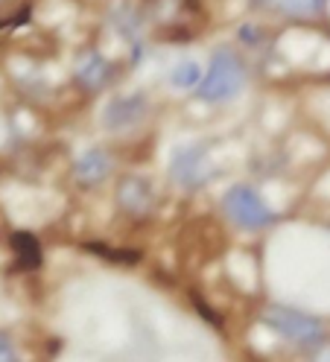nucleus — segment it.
I'll list each match as a JSON object with an SVG mask.
<instances>
[{
  "label": "nucleus",
  "instance_id": "nucleus-10",
  "mask_svg": "<svg viewBox=\"0 0 330 362\" xmlns=\"http://www.w3.org/2000/svg\"><path fill=\"white\" fill-rule=\"evenodd\" d=\"M170 82L179 88V90H190L202 82V71H199V64H196L193 59H184L172 67V74H170Z\"/></svg>",
  "mask_w": 330,
  "mask_h": 362
},
{
  "label": "nucleus",
  "instance_id": "nucleus-9",
  "mask_svg": "<svg viewBox=\"0 0 330 362\" xmlns=\"http://www.w3.org/2000/svg\"><path fill=\"white\" fill-rule=\"evenodd\" d=\"M12 248H15V255L20 260V266H27V269H35L41 263V248H38V240L27 231H18L12 234Z\"/></svg>",
  "mask_w": 330,
  "mask_h": 362
},
{
  "label": "nucleus",
  "instance_id": "nucleus-8",
  "mask_svg": "<svg viewBox=\"0 0 330 362\" xmlns=\"http://www.w3.org/2000/svg\"><path fill=\"white\" fill-rule=\"evenodd\" d=\"M108 76H112V64H108L97 50L88 53L79 64H76V79L88 88H100L108 82Z\"/></svg>",
  "mask_w": 330,
  "mask_h": 362
},
{
  "label": "nucleus",
  "instance_id": "nucleus-3",
  "mask_svg": "<svg viewBox=\"0 0 330 362\" xmlns=\"http://www.w3.org/2000/svg\"><path fill=\"white\" fill-rule=\"evenodd\" d=\"M223 208H225V214H228L231 222H237L240 228H249V231L266 228V225L275 219L272 208L266 205V199H263L249 185H234L223 196Z\"/></svg>",
  "mask_w": 330,
  "mask_h": 362
},
{
  "label": "nucleus",
  "instance_id": "nucleus-13",
  "mask_svg": "<svg viewBox=\"0 0 330 362\" xmlns=\"http://www.w3.org/2000/svg\"><path fill=\"white\" fill-rule=\"evenodd\" d=\"M0 362H20L18 359V351L12 345V339L6 333H0Z\"/></svg>",
  "mask_w": 330,
  "mask_h": 362
},
{
  "label": "nucleus",
  "instance_id": "nucleus-14",
  "mask_svg": "<svg viewBox=\"0 0 330 362\" xmlns=\"http://www.w3.org/2000/svg\"><path fill=\"white\" fill-rule=\"evenodd\" d=\"M313 362H330V342L319 348V354H316V359H313Z\"/></svg>",
  "mask_w": 330,
  "mask_h": 362
},
{
  "label": "nucleus",
  "instance_id": "nucleus-11",
  "mask_svg": "<svg viewBox=\"0 0 330 362\" xmlns=\"http://www.w3.org/2000/svg\"><path fill=\"white\" fill-rule=\"evenodd\" d=\"M269 4L283 12V15H295V18H304V15H319L324 9L327 0H269Z\"/></svg>",
  "mask_w": 330,
  "mask_h": 362
},
{
  "label": "nucleus",
  "instance_id": "nucleus-1",
  "mask_svg": "<svg viewBox=\"0 0 330 362\" xmlns=\"http://www.w3.org/2000/svg\"><path fill=\"white\" fill-rule=\"evenodd\" d=\"M246 85V64L231 47H219L211 56V67L208 74L202 76V82L196 85L199 88V97L205 103H228L234 100Z\"/></svg>",
  "mask_w": 330,
  "mask_h": 362
},
{
  "label": "nucleus",
  "instance_id": "nucleus-5",
  "mask_svg": "<svg viewBox=\"0 0 330 362\" xmlns=\"http://www.w3.org/2000/svg\"><path fill=\"white\" fill-rule=\"evenodd\" d=\"M146 117V97L143 94H126V97H114L102 111V123L114 132L138 126Z\"/></svg>",
  "mask_w": 330,
  "mask_h": 362
},
{
  "label": "nucleus",
  "instance_id": "nucleus-4",
  "mask_svg": "<svg viewBox=\"0 0 330 362\" xmlns=\"http://www.w3.org/2000/svg\"><path fill=\"white\" fill-rule=\"evenodd\" d=\"M170 173L182 187L196 190L213 175V164L208 158V144H184L175 146L170 158Z\"/></svg>",
  "mask_w": 330,
  "mask_h": 362
},
{
  "label": "nucleus",
  "instance_id": "nucleus-6",
  "mask_svg": "<svg viewBox=\"0 0 330 362\" xmlns=\"http://www.w3.org/2000/svg\"><path fill=\"white\" fill-rule=\"evenodd\" d=\"M152 202H155V190L146 178H138V175H129L120 181L117 187V205L131 214V216H143L152 211Z\"/></svg>",
  "mask_w": 330,
  "mask_h": 362
},
{
  "label": "nucleus",
  "instance_id": "nucleus-7",
  "mask_svg": "<svg viewBox=\"0 0 330 362\" xmlns=\"http://www.w3.org/2000/svg\"><path fill=\"white\" fill-rule=\"evenodd\" d=\"M108 170H112V158H108L105 149H88L73 164V173L82 185H100V181L108 175Z\"/></svg>",
  "mask_w": 330,
  "mask_h": 362
},
{
  "label": "nucleus",
  "instance_id": "nucleus-2",
  "mask_svg": "<svg viewBox=\"0 0 330 362\" xmlns=\"http://www.w3.org/2000/svg\"><path fill=\"white\" fill-rule=\"evenodd\" d=\"M263 325L295 345H316L324 336V327L316 315L295 307H283V304H272L263 310Z\"/></svg>",
  "mask_w": 330,
  "mask_h": 362
},
{
  "label": "nucleus",
  "instance_id": "nucleus-12",
  "mask_svg": "<svg viewBox=\"0 0 330 362\" xmlns=\"http://www.w3.org/2000/svg\"><path fill=\"white\" fill-rule=\"evenodd\" d=\"M114 27H117V33H123V35H129V38H138V27H141V21H138V15L131 12L129 6H120L117 18H114Z\"/></svg>",
  "mask_w": 330,
  "mask_h": 362
}]
</instances>
